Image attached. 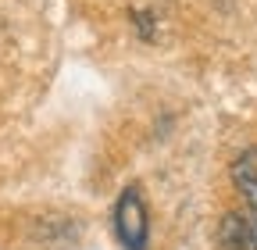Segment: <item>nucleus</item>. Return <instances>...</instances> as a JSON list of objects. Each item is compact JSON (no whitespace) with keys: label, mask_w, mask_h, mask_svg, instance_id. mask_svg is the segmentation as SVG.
I'll return each instance as SVG.
<instances>
[{"label":"nucleus","mask_w":257,"mask_h":250,"mask_svg":"<svg viewBox=\"0 0 257 250\" xmlns=\"http://www.w3.org/2000/svg\"><path fill=\"white\" fill-rule=\"evenodd\" d=\"M114 232L125 250H147L150 239V211L140 186H125L114 204Z\"/></svg>","instance_id":"obj_1"},{"label":"nucleus","mask_w":257,"mask_h":250,"mask_svg":"<svg viewBox=\"0 0 257 250\" xmlns=\"http://www.w3.org/2000/svg\"><path fill=\"white\" fill-rule=\"evenodd\" d=\"M218 243L221 250H257L253 229L246 222V211H229L218 225Z\"/></svg>","instance_id":"obj_2"},{"label":"nucleus","mask_w":257,"mask_h":250,"mask_svg":"<svg viewBox=\"0 0 257 250\" xmlns=\"http://www.w3.org/2000/svg\"><path fill=\"white\" fill-rule=\"evenodd\" d=\"M232 179H236V190L243 193V200L250 207H257V147L243 150L236 165H232Z\"/></svg>","instance_id":"obj_3"},{"label":"nucleus","mask_w":257,"mask_h":250,"mask_svg":"<svg viewBox=\"0 0 257 250\" xmlns=\"http://www.w3.org/2000/svg\"><path fill=\"white\" fill-rule=\"evenodd\" d=\"M246 222H250V229H253V239H257V207H250V211H246Z\"/></svg>","instance_id":"obj_4"}]
</instances>
